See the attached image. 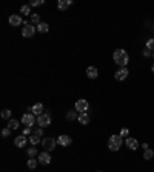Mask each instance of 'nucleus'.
Returning <instances> with one entry per match:
<instances>
[{
    "label": "nucleus",
    "mask_w": 154,
    "mask_h": 172,
    "mask_svg": "<svg viewBox=\"0 0 154 172\" xmlns=\"http://www.w3.org/2000/svg\"><path fill=\"white\" fill-rule=\"evenodd\" d=\"M113 58H114L116 65H119V68H126V65L130 63V54L126 52V49H122V48L116 49Z\"/></svg>",
    "instance_id": "f257e3e1"
},
{
    "label": "nucleus",
    "mask_w": 154,
    "mask_h": 172,
    "mask_svg": "<svg viewBox=\"0 0 154 172\" xmlns=\"http://www.w3.org/2000/svg\"><path fill=\"white\" fill-rule=\"evenodd\" d=\"M122 143H123V140H122V135H117V134H113L110 137V140H108V148H110V151H119L120 149V146H122Z\"/></svg>",
    "instance_id": "f03ea898"
},
{
    "label": "nucleus",
    "mask_w": 154,
    "mask_h": 172,
    "mask_svg": "<svg viewBox=\"0 0 154 172\" xmlns=\"http://www.w3.org/2000/svg\"><path fill=\"white\" fill-rule=\"evenodd\" d=\"M23 29H22V36L25 38H29V37H34V34H36V31H37V28H34L33 25H28L26 22H23Z\"/></svg>",
    "instance_id": "7ed1b4c3"
},
{
    "label": "nucleus",
    "mask_w": 154,
    "mask_h": 172,
    "mask_svg": "<svg viewBox=\"0 0 154 172\" xmlns=\"http://www.w3.org/2000/svg\"><path fill=\"white\" fill-rule=\"evenodd\" d=\"M56 145H57V140H54V138H51V137H46V138H43L42 140V146H43V149L45 151H53V149H56Z\"/></svg>",
    "instance_id": "20e7f679"
},
{
    "label": "nucleus",
    "mask_w": 154,
    "mask_h": 172,
    "mask_svg": "<svg viewBox=\"0 0 154 172\" xmlns=\"http://www.w3.org/2000/svg\"><path fill=\"white\" fill-rule=\"evenodd\" d=\"M37 125L40 128H46V126H49L51 125V117L49 114H42L37 117Z\"/></svg>",
    "instance_id": "39448f33"
},
{
    "label": "nucleus",
    "mask_w": 154,
    "mask_h": 172,
    "mask_svg": "<svg viewBox=\"0 0 154 172\" xmlns=\"http://www.w3.org/2000/svg\"><path fill=\"white\" fill-rule=\"evenodd\" d=\"M22 123L25 125V126H28V128H31V126H34V123H37V118H34V114H25L22 117Z\"/></svg>",
    "instance_id": "423d86ee"
},
{
    "label": "nucleus",
    "mask_w": 154,
    "mask_h": 172,
    "mask_svg": "<svg viewBox=\"0 0 154 172\" xmlns=\"http://www.w3.org/2000/svg\"><path fill=\"white\" fill-rule=\"evenodd\" d=\"M128 74H130L128 68H119V69L116 71L114 78L117 80V81H123V80H125V78L128 77Z\"/></svg>",
    "instance_id": "0eeeda50"
},
{
    "label": "nucleus",
    "mask_w": 154,
    "mask_h": 172,
    "mask_svg": "<svg viewBox=\"0 0 154 172\" xmlns=\"http://www.w3.org/2000/svg\"><path fill=\"white\" fill-rule=\"evenodd\" d=\"M88 108H90V105H88V101H86L85 98H80V100L76 101V111H79L80 114H82V112H86Z\"/></svg>",
    "instance_id": "6e6552de"
},
{
    "label": "nucleus",
    "mask_w": 154,
    "mask_h": 172,
    "mask_svg": "<svg viewBox=\"0 0 154 172\" xmlns=\"http://www.w3.org/2000/svg\"><path fill=\"white\" fill-rule=\"evenodd\" d=\"M38 163L40 165H43V166H46V165H49L51 163V155H49V152L48 151H43V152L38 154Z\"/></svg>",
    "instance_id": "1a4fd4ad"
},
{
    "label": "nucleus",
    "mask_w": 154,
    "mask_h": 172,
    "mask_svg": "<svg viewBox=\"0 0 154 172\" xmlns=\"http://www.w3.org/2000/svg\"><path fill=\"white\" fill-rule=\"evenodd\" d=\"M57 143H59V145H60V146H63V148H66V146H69V145L73 143V138H71L69 135H59Z\"/></svg>",
    "instance_id": "9d476101"
},
{
    "label": "nucleus",
    "mask_w": 154,
    "mask_h": 172,
    "mask_svg": "<svg viewBox=\"0 0 154 172\" xmlns=\"http://www.w3.org/2000/svg\"><path fill=\"white\" fill-rule=\"evenodd\" d=\"M125 145H126L131 151H136V149L139 148V141H137L136 138H133V137H128V138L125 140Z\"/></svg>",
    "instance_id": "9b49d317"
},
{
    "label": "nucleus",
    "mask_w": 154,
    "mask_h": 172,
    "mask_svg": "<svg viewBox=\"0 0 154 172\" xmlns=\"http://www.w3.org/2000/svg\"><path fill=\"white\" fill-rule=\"evenodd\" d=\"M8 22H9V25H11V26H19V25H23V23H22V17H20L19 14H13V16H9Z\"/></svg>",
    "instance_id": "f8f14e48"
},
{
    "label": "nucleus",
    "mask_w": 154,
    "mask_h": 172,
    "mask_svg": "<svg viewBox=\"0 0 154 172\" xmlns=\"http://www.w3.org/2000/svg\"><path fill=\"white\" fill-rule=\"evenodd\" d=\"M26 141H28V138H26L25 135H17V137L14 138V145H16L17 148H25Z\"/></svg>",
    "instance_id": "ddd939ff"
},
{
    "label": "nucleus",
    "mask_w": 154,
    "mask_h": 172,
    "mask_svg": "<svg viewBox=\"0 0 154 172\" xmlns=\"http://www.w3.org/2000/svg\"><path fill=\"white\" fill-rule=\"evenodd\" d=\"M86 76H88V78H97V76H99V71H97L96 66H88L86 68Z\"/></svg>",
    "instance_id": "4468645a"
},
{
    "label": "nucleus",
    "mask_w": 154,
    "mask_h": 172,
    "mask_svg": "<svg viewBox=\"0 0 154 172\" xmlns=\"http://www.w3.org/2000/svg\"><path fill=\"white\" fill-rule=\"evenodd\" d=\"M73 5V0H59L57 2V8L59 9H62V11H65L68 6H71Z\"/></svg>",
    "instance_id": "2eb2a0df"
},
{
    "label": "nucleus",
    "mask_w": 154,
    "mask_h": 172,
    "mask_svg": "<svg viewBox=\"0 0 154 172\" xmlns=\"http://www.w3.org/2000/svg\"><path fill=\"white\" fill-rule=\"evenodd\" d=\"M31 112L34 115H37V117L42 115L43 114V105H42V103H36V105L33 106V111H31Z\"/></svg>",
    "instance_id": "dca6fc26"
},
{
    "label": "nucleus",
    "mask_w": 154,
    "mask_h": 172,
    "mask_svg": "<svg viewBox=\"0 0 154 172\" xmlns=\"http://www.w3.org/2000/svg\"><path fill=\"white\" fill-rule=\"evenodd\" d=\"M37 31L38 32H42V34L48 32V31H49V25H48L46 22H40V23L37 25Z\"/></svg>",
    "instance_id": "f3484780"
},
{
    "label": "nucleus",
    "mask_w": 154,
    "mask_h": 172,
    "mask_svg": "<svg viewBox=\"0 0 154 172\" xmlns=\"http://www.w3.org/2000/svg\"><path fill=\"white\" fill-rule=\"evenodd\" d=\"M19 126H20V121H19V120H16V118H11V120L8 121V128H9L11 131L19 129Z\"/></svg>",
    "instance_id": "a211bd4d"
},
{
    "label": "nucleus",
    "mask_w": 154,
    "mask_h": 172,
    "mask_svg": "<svg viewBox=\"0 0 154 172\" xmlns=\"http://www.w3.org/2000/svg\"><path fill=\"white\" fill-rule=\"evenodd\" d=\"M82 125H88L90 123V115L88 112H82V114H79V118H77Z\"/></svg>",
    "instance_id": "6ab92c4d"
},
{
    "label": "nucleus",
    "mask_w": 154,
    "mask_h": 172,
    "mask_svg": "<svg viewBox=\"0 0 154 172\" xmlns=\"http://www.w3.org/2000/svg\"><path fill=\"white\" fill-rule=\"evenodd\" d=\"M153 157H154V151H153V149H150V148H148V149H145V151H143V158H145V160H151Z\"/></svg>",
    "instance_id": "aec40b11"
},
{
    "label": "nucleus",
    "mask_w": 154,
    "mask_h": 172,
    "mask_svg": "<svg viewBox=\"0 0 154 172\" xmlns=\"http://www.w3.org/2000/svg\"><path fill=\"white\" fill-rule=\"evenodd\" d=\"M29 141L33 143V146H36L37 143H42V140H40V137L38 135H36L34 132H33V135H29Z\"/></svg>",
    "instance_id": "412c9836"
},
{
    "label": "nucleus",
    "mask_w": 154,
    "mask_h": 172,
    "mask_svg": "<svg viewBox=\"0 0 154 172\" xmlns=\"http://www.w3.org/2000/svg\"><path fill=\"white\" fill-rule=\"evenodd\" d=\"M20 12H22L23 16H29V14H31V6H29V5H23V6L20 8Z\"/></svg>",
    "instance_id": "4be33fe9"
},
{
    "label": "nucleus",
    "mask_w": 154,
    "mask_h": 172,
    "mask_svg": "<svg viewBox=\"0 0 154 172\" xmlns=\"http://www.w3.org/2000/svg\"><path fill=\"white\" fill-rule=\"evenodd\" d=\"M26 165H28V168H29V169H36V166L38 165V160H36V158H29Z\"/></svg>",
    "instance_id": "5701e85b"
},
{
    "label": "nucleus",
    "mask_w": 154,
    "mask_h": 172,
    "mask_svg": "<svg viewBox=\"0 0 154 172\" xmlns=\"http://www.w3.org/2000/svg\"><path fill=\"white\" fill-rule=\"evenodd\" d=\"M2 118L11 120V111H9V109H3V111H2Z\"/></svg>",
    "instance_id": "b1692460"
},
{
    "label": "nucleus",
    "mask_w": 154,
    "mask_h": 172,
    "mask_svg": "<svg viewBox=\"0 0 154 172\" xmlns=\"http://www.w3.org/2000/svg\"><path fill=\"white\" fill-rule=\"evenodd\" d=\"M146 49H150V51H153L154 52V38L146 40Z\"/></svg>",
    "instance_id": "393cba45"
},
{
    "label": "nucleus",
    "mask_w": 154,
    "mask_h": 172,
    "mask_svg": "<svg viewBox=\"0 0 154 172\" xmlns=\"http://www.w3.org/2000/svg\"><path fill=\"white\" fill-rule=\"evenodd\" d=\"M66 118H68V120H74V118H79V115H77L76 111H69V112L66 114Z\"/></svg>",
    "instance_id": "a878e982"
},
{
    "label": "nucleus",
    "mask_w": 154,
    "mask_h": 172,
    "mask_svg": "<svg viewBox=\"0 0 154 172\" xmlns=\"http://www.w3.org/2000/svg\"><path fill=\"white\" fill-rule=\"evenodd\" d=\"M31 22H33L34 25H38V23H40V16H38V14H31Z\"/></svg>",
    "instance_id": "bb28decb"
},
{
    "label": "nucleus",
    "mask_w": 154,
    "mask_h": 172,
    "mask_svg": "<svg viewBox=\"0 0 154 172\" xmlns=\"http://www.w3.org/2000/svg\"><path fill=\"white\" fill-rule=\"evenodd\" d=\"M45 2L43 0H31L29 2V6H40V5H43Z\"/></svg>",
    "instance_id": "cd10ccee"
},
{
    "label": "nucleus",
    "mask_w": 154,
    "mask_h": 172,
    "mask_svg": "<svg viewBox=\"0 0 154 172\" xmlns=\"http://www.w3.org/2000/svg\"><path fill=\"white\" fill-rule=\"evenodd\" d=\"M28 155H29L31 158H34V157L37 155V149H36V148H29V149H28Z\"/></svg>",
    "instance_id": "c85d7f7f"
},
{
    "label": "nucleus",
    "mask_w": 154,
    "mask_h": 172,
    "mask_svg": "<svg viewBox=\"0 0 154 172\" xmlns=\"http://www.w3.org/2000/svg\"><path fill=\"white\" fill-rule=\"evenodd\" d=\"M9 134H11V129H9V128H5V129L2 131V137H8Z\"/></svg>",
    "instance_id": "c756f323"
},
{
    "label": "nucleus",
    "mask_w": 154,
    "mask_h": 172,
    "mask_svg": "<svg viewBox=\"0 0 154 172\" xmlns=\"http://www.w3.org/2000/svg\"><path fill=\"white\" fill-rule=\"evenodd\" d=\"M23 135H33V131H31V128L25 126V129H23Z\"/></svg>",
    "instance_id": "7c9ffc66"
},
{
    "label": "nucleus",
    "mask_w": 154,
    "mask_h": 172,
    "mask_svg": "<svg viewBox=\"0 0 154 172\" xmlns=\"http://www.w3.org/2000/svg\"><path fill=\"white\" fill-rule=\"evenodd\" d=\"M34 134L38 135V137H42V135H43V128H38V129H36V131H34Z\"/></svg>",
    "instance_id": "2f4dec72"
},
{
    "label": "nucleus",
    "mask_w": 154,
    "mask_h": 172,
    "mask_svg": "<svg viewBox=\"0 0 154 172\" xmlns=\"http://www.w3.org/2000/svg\"><path fill=\"white\" fill-rule=\"evenodd\" d=\"M143 56H145V57H151V56H153V51H150V49H145V51H143Z\"/></svg>",
    "instance_id": "473e14b6"
},
{
    "label": "nucleus",
    "mask_w": 154,
    "mask_h": 172,
    "mask_svg": "<svg viewBox=\"0 0 154 172\" xmlns=\"http://www.w3.org/2000/svg\"><path fill=\"white\" fill-rule=\"evenodd\" d=\"M128 132H130V131H128L126 128H123V129L120 131V135H122V137H125V135H128Z\"/></svg>",
    "instance_id": "72a5a7b5"
},
{
    "label": "nucleus",
    "mask_w": 154,
    "mask_h": 172,
    "mask_svg": "<svg viewBox=\"0 0 154 172\" xmlns=\"http://www.w3.org/2000/svg\"><path fill=\"white\" fill-rule=\"evenodd\" d=\"M142 148H143V151H145V149H148L150 146H148V143H143V145H142Z\"/></svg>",
    "instance_id": "f704fd0d"
},
{
    "label": "nucleus",
    "mask_w": 154,
    "mask_h": 172,
    "mask_svg": "<svg viewBox=\"0 0 154 172\" xmlns=\"http://www.w3.org/2000/svg\"><path fill=\"white\" fill-rule=\"evenodd\" d=\"M151 71H153V74H154V63H153V66H151Z\"/></svg>",
    "instance_id": "c9c22d12"
},
{
    "label": "nucleus",
    "mask_w": 154,
    "mask_h": 172,
    "mask_svg": "<svg viewBox=\"0 0 154 172\" xmlns=\"http://www.w3.org/2000/svg\"><path fill=\"white\" fill-rule=\"evenodd\" d=\"M153 57H154V52H153Z\"/></svg>",
    "instance_id": "e433bc0d"
},
{
    "label": "nucleus",
    "mask_w": 154,
    "mask_h": 172,
    "mask_svg": "<svg viewBox=\"0 0 154 172\" xmlns=\"http://www.w3.org/2000/svg\"><path fill=\"white\" fill-rule=\"evenodd\" d=\"M97 172H100V171H97Z\"/></svg>",
    "instance_id": "4c0bfd02"
}]
</instances>
